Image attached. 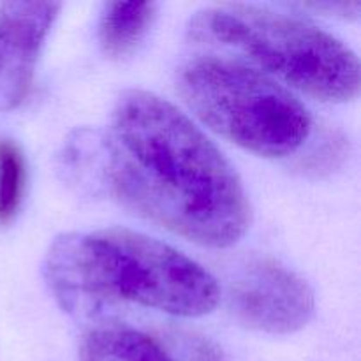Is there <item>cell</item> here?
I'll list each match as a JSON object with an SVG mask.
<instances>
[{"mask_svg": "<svg viewBox=\"0 0 361 361\" xmlns=\"http://www.w3.org/2000/svg\"><path fill=\"white\" fill-rule=\"evenodd\" d=\"M104 185L141 217L204 247L238 242L252 221L238 173L176 106L126 90L104 137Z\"/></svg>", "mask_w": 361, "mask_h": 361, "instance_id": "6da1fadb", "label": "cell"}, {"mask_svg": "<svg viewBox=\"0 0 361 361\" xmlns=\"http://www.w3.org/2000/svg\"><path fill=\"white\" fill-rule=\"evenodd\" d=\"M196 42L240 53L296 90L323 102L358 97L360 60L316 25L252 4L207 7L190 20Z\"/></svg>", "mask_w": 361, "mask_h": 361, "instance_id": "7a4b0ae2", "label": "cell"}, {"mask_svg": "<svg viewBox=\"0 0 361 361\" xmlns=\"http://www.w3.org/2000/svg\"><path fill=\"white\" fill-rule=\"evenodd\" d=\"M176 90L204 126L261 157H286L310 136L305 106L270 76L235 60H189L176 74Z\"/></svg>", "mask_w": 361, "mask_h": 361, "instance_id": "3957f363", "label": "cell"}, {"mask_svg": "<svg viewBox=\"0 0 361 361\" xmlns=\"http://www.w3.org/2000/svg\"><path fill=\"white\" fill-rule=\"evenodd\" d=\"M95 277L106 298L134 302L178 317L207 316L221 289L203 267L173 247L126 228L85 235Z\"/></svg>", "mask_w": 361, "mask_h": 361, "instance_id": "277c9868", "label": "cell"}, {"mask_svg": "<svg viewBox=\"0 0 361 361\" xmlns=\"http://www.w3.org/2000/svg\"><path fill=\"white\" fill-rule=\"evenodd\" d=\"M229 310L252 330L288 335L312 319L316 296L312 288L279 261L254 259L229 286Z\"/></svg>", "mask_w": 361, "mask_h": 361, "instance_id": "5b68a950", "label": "cell"}, {"mask_svg": "<svg viewBox=\"0 0 361 361\" xmlns=\"http://www.w3.org/2000/svg\"><path fill=\"white\" fill-rule=\"evenodd\" d=\"M60 9L59 2L0 6V111L18 108L30 92L35 62Z\"/></svg>", "mask_w": 361, "mask_h": 361, "instance_id": "8992f818", "label": "cell"}, {"mask_svg": "<svg viewBox=\"0 0 361 361\" xmlns=\"http://www.w3.org/2000/svg\"><path fill=\"white\" fill-rule=\"evenodd\" d=\"M44 275L56 302L73 317L95 319L115 307L99 286L85 235L67 233L53 240L46 256Z\"/></svg>", "mask_w": 361, "mask_h": 361, "instance_id": "52a82bcc", "label": "cell"}, {"mask_svg": "<svg viewBox=\"0 0 361 361\" xmlns=\"http://www.w3.org/2000/svg\"><path fill=\"white\" fill-rule=\"evenodd\" d=\"M81 361H171L155 338L122 324L94 328L81 344Z\"/></svg>", "mask_w": 361, "mask_h": 361, "instance_id": "ba28073f", "label": "cell"}, {"mask_svg": "<svg viewBox=\"0 0 361 361\" xmlns=\"http://www.w3.org/2000/svg\"><path fill=\"white\" fill-rule=\"evenodd\" d=\"M155 16H157V4H106L99 23V42L102 51L111 59H120L133 53L150 30Z\"/></svg>", "mask_w": 361, "mask_h": 361, "instance_id": "9c48e42d", "label": "cell"}, {"mask_svg": "<svg viewBox=\"0 0 361 361\" xmlns=\"http://www.w3.org/2000/svg\"><path fill=\"white\" fill-rule=\"evenodd\" d=\"M27 164L13 140L0 137V226L14 221L23 201Z\"/></svg>", "mask_w": 361, "mask_h": 361, "instance_id": "30bf717a", "label": "cell"}, {"mask_svg": "<svg viewBox=\"0 0 361 361\" xmlns=\"http://www.w3.org/2000/svg\"><path fill=\"white\" fill-rule=\"evenodd\" d=\"M171 361H226L224 353L215 342L194 331H169L166 335Z\"/></svg>", "mask_w": 361, "mask_h": 361, "instance_id": "8fae6325", "label": "cell"}, {"mask_svg": "<svg viewBox=\"0 0 361 361\" xmlns=\"http://www.w3.org/2000/svg\"><path fill=\"white\" fill-rule=\"evenodd\" d=\"M305 11L324 14V16H338L345 20H355L360 16L361 4L360 2H319V4H303Z\"/></svg>", "mask_w": 361, "mask_h": 361, "instance_id": "7c38bea8", "label": "cell"}]
</instances>
